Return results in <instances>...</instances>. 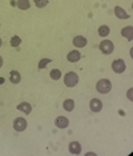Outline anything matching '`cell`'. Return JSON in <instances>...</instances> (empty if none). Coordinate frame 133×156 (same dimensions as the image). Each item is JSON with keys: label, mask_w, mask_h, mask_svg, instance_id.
I'll return each mask as SVG.
<instances>
[{"label": "cell", "mask_w": 133, "mask_h": 156, "mask_svg": "<svg viewBox=\"0 0 133 156\" xmlns=\"http://www.w3.org/2000/svg\"><path fill=\"white\" fill-rule=\"evenodd\" d=\"M96 90H97L99 94L105 95V94H108V92H111V90H112V83L108 79H101V80L97 81Z\"/></svg>", "instance_id": "1"}, {"label": "cell", "mask_w": 133, "mask_h": 156, "mask_svg": "<svg viewBox=\"0 0 133 156\" xmlns=\"http://www.w3.org/2000/svg\"><path fill=\"white\" fill-rule=\"evenodd\" d=\"M77 83H79V76H77V73H75V72H68V73H65V76H64V84L66 87H69V88H73V87H76L77 86Z\"/></svg>", "instance_id": "2"}, {"label": "cell", "mask_w": 133, "mask_h": 156, "mask_svg": "<svg viewBox=\"0 0 133 156\" xmlns=\"http://www.w3.org/2000/svg\"><path fill=\"white\" fill-rule=\"evenodd\" d=\"M99 48H100V51L103 52L104 55H111L112 52H113L114 45H113V43H112L111 40H103L99 44Z\"/></svg>", "instance_id": "3"}, {"label": "cell", "mask_w": 133, "mask_h": 156, "mask_svg": "<svg viewBox=\"0 0 133 156\" xmlns=\"http://www.w3.org/2000/svg\"><path fill=\"white\" fill-rule=\"evenodd\" d=\"M112 69L116 73H122L125 69H127V66H125V62L122 59H117L112 63Z\"/></svg>", "instance_id": "4"}, {"label": "cell", "mask_w": 133, "mask_h": 156, "mask_svg": "<svg viewBox=\"0 0 133 156\" xmlns=\"http://www.w3.org/2000/svg\"><path fill=\"white\" fill-rule=\"evenodd\" d=\"M27 128V120L23 118H16L13 120V129L17 132H23Z\"/></svg>", "instance_id": "5"}, {"label": "cell", "mask_w": 133, "mask_h": 156, "mask_svg": "<svg viewBox=\"0 0 133 156\" xmlns=\"http://www.w3.org/2000/svg\"><path fill=\"white\" fill-rule=\"evenodd\" d=\"M55 126L57 127V128L64 129L69 126V120H68V118H65V116H59V118L55 120Z\"/></svg>", "instance_id": "6"}, {"label": "cell", "mask_w": 133, "mask_h": 156, "mask_svg": "<svg viewBox=\"0 0 133 156\" xmlns=\"http://www.w3.org/2000/svg\"><path fill=\"white\" fill-rule=\"evenodd\" d=\"M68 151L71 152L72 155H79L81 152V145H80L79 141H71L68 145Z\"/></svg>", "instance_id": "7"}, {"label": "cell", "mask_w": 133, "mask_h": 156, "mask_svg": "<svg viewBox=\"0 0 133 156\" xmlns=\"http://www.w3.org/2000/svg\"><path fill=\"white\" fill-rule=\"evenodd\" d=\"M89 108L92 109L93 112H100L101 109H103V103L99 99H92L89 103Z\"/></svg>", "instance_id": "8"}, {"label": "cell", "mask_w": 133, "mask_h": 156, "mask_svg": "<svg viewBox=\"0 0 133 156\" xmlns=\"http://www.w3.org/2000/svg\"><path fill=\"white\" fill-rule=\"evenodd\" d=\"M80 59H81V54H80L79 51H71L66 55V60H68L69 63H76V62H79Z\"/></svg>", "instance_id": "9"}, {"label": "cell", "mask_w": 133, "mask_h": 156, "mask_svg": "<svg viewBox=\"0 0 133 156\" xmlns=\"http://www.w3.org/2000/svg\"><path fill=\"white\" fill-rule=\"evenodd\" d=\"M17 109L24 112L26 115H29V113L32 112V105H31L29 103H27V101H23V103H20V104L17 105Z\"/></svg>", "instance_id": "10"}, {"label": "cell", "mask_w": 133, "mask_h": 156, "mask_svg": "<svg viewBox=\"0 0 133 156\" xmlns=\"http://www.w3.org/2000/svg\"><path fill=\"white\" fill-rule=\"evenodd\" d=\"M9 80H11V83H13V84H19L20 80H22V75H20L19 71H16V69L11 71V73H9Z\"/></svg>", "instance_id": "11"}, {"label": "cell", "mask_w": 133, "mask_h": 156, "mask_svg": "<svg viewBox=\"0 0 133 156\" xmlns=\"http://www.w3.org/2000/svg\"><path fill=\"white\" fill-rule=\"evenodd\" d=\"M121 35L124 37H127L129 41H132L133 40V27L129 26V27L122 28V30H121Z\"/></svg>", "instance_id": "12"}, {"label": "cell", "mask_w": 133, "mask_h": 156, "mask_svg": "<svg viewBox=\"0 0 133 156\" xmlns=\"http://www.w3.org/2000/svg\"><path fill=\"white\" fill-rule=\"evenodd\" d=\"M114 15H116L118 19H129V15H128V12H125V9L124 8H121V7H116L114 8Z\"/></svg>", "instance_id": "13"}, {"label": "cell", "mask_w": 133, "mask_h": 156, "mask_svg": "<svg viewBox=\"0 0 133 156\" xmlns=\"http://www.w3.org/2000/svg\"><path fill=\"white\" fill-rule=\"evenodd\" d=\"M87 43H88V41H87V39L84 36H76L75 39H73V44H75L76 47H79V48L85 47Z\"/></svg>", "instance_id": "14"}, {"label": "cell", "mask_w": 133, "mask_h": 156, "mask_svg": "<svg viewBox=\"0 0 133 156\" xmlns=\"http://www.w3.org/2000/svg\"><path fill=\"white\" fill-rule=\"evenodd\" d=\"M63 107H64L65 111L71 112L73 108H75V100L73 99H66V100H64V103H63Z\"/></svg>", "instance_id": "15"}, {"label": "cell", "mask_w": 133, "mask_h": 156, "mask_svg": "<svg viewBox=\"0 0 133 156\" xmlns=\"http://www.w3.org/2000/svg\"><path fill=\"white\" fill-rule=\"evenodd\" d=\"M16 5L20 9H28L31 7V3H29V0H17Z\"/></svg>", "instance_id": "16"}, {"label": "cell", "mask_w": 133, "mask_h": 156, "mask_svg": "<svg viewBox=\"0 0 133 156\" xmlns=\"http://www.w3.org/2000/svg\"><path fill=\"white\" fill-rule=\"evenodd\" d=\"M109 32H111V30H109V27L108 26H101V27H99V35L100 36H108L109 35Z\"/></svg>", "instance_id": "17"}, {"label": "cell", "mask_w": 133, "mask_h": 156, "mask_svg": "<svg viewBox=\"0 0 133 156\" xmlns=\"http://www.w3.org/2000/svg\"><path fill=\"white\" fill-rule=\"evenodd\" d=\"M49 75H51V77H52L53 80H59V79L61 77V71H60V69H52Z\"/></svg>", "instance_id": "18"}, {"label": "cell", "mask_w": 133, "mask_h": 156, "mask_svg": "<svg viewBox=\"0 0 133 156\" xmlns=\"http://www.w3.org/2000/svg\"><path fill=\"white\" fill-rule=\"evenodd\" d=\"M20 44H22V39L17 36V35L12 36V39H11V45H12V47H19Z\"/></svg>", "instance_id": "19"}, {"label": "cell", "mask_w": 133, "mask_h": 156, "mask_svg": "<svg viewBox=\"0 0 133 156\" xmlns=\"http://www.w3.org/2000/svg\"><path fill=\"white\" fill-rule=\"evenodd\" d=\"M33 2H35V5H36L37 8H44V7H47L49 0H33Z\"/></svg>", "instance_id": "20"}, {"label": "cell", "mask_w": 133, "mask_h": 156, "mask_svg": "<svg viewBox=\"0 0 133 156\" xmlns=\"http://www.w3.org/2000/svg\"><path fill=\"white\" fill-rule=\"evenodd\" d=\"M52 62L51 59H43V60H40V63H39V69H43L47 67V64H49V63Z\"/></svg>", "instance_id": "21"}, {"label": "cell", "mask_w": 133, "mask_h": 156, "mask_svg": "<svg viewBox=\"0 0 133 156\" xmlns=\"http://www.w3.org/2000/svg\"><path fill=\"white\" fill-rule=\"evenodd\" d=\"M128 96H129V100H132V90H129V92H128Z\"/></svg>", "instance_id": "22"}, {"label": "cell", "mask_w": 133, "mask_h": 156, "mask_svg": "<svg viewBox=\"0 0 133 156\" xmlns=\"http://www.w3.org/2000/svg\"><path fill=\"white\" fill-rule=\"evenodd\" d=\"M2 67H3V58L0 56V68H2Z\"/></svg>", "instance_id": "23"}, {"label": "cell", "mask_w": 133, "mask_h": 156, "mask_svg": "<svg viewBox=\"0 0 133 156\" xmlns=\"http://www.w3.org/2000/svg\"><path fill=\"white\" fill-rule=\"evenodd\" d=\"M2 83H4V79H3V77H0V84Z\"/></svg>", "instance_id": "24"}, {"label": "cell", "mask_w": 133, "mask_h": 156, "mask_svg": "<svg viewBox=\"0 0 133 156\" xmlns=\"http://www.w3.org/2000/svg\"><path fill=\"white\" fill-rule=\"evenodd\" d=\"M2 44H3V40H2V39H0V47H2Z\"/></svg>", "instance_id": "25"}]
</instances>
